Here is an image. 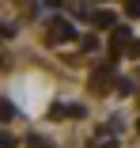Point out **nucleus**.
Wrapping results in <instances>:
<instances>
[{"label":"nucleus","instance_id":"2eb2a0df","mask_svg":"<svg viewBox=\"0 0 140 148\" xmlns=\"http://www.w3.org/2000/svg\"><path fill=\"white\" fill-rule=\"evenodd\" d=\"M0 69H8V53L4 49H0Z\"/></svg>","mask_w":140,"mask_h":148},{"label":"nucleus","instance_id":"4468645a","mask_svg":"<svg viewBox=\"0 0 140 148\" xmlns=\"http://www.w3.org/2000/svg\"><path fill=\"white\" fill-rule=\"evenodd\" d=\"M129 53H133V57H140V42H133V46H129Z\"/></svg>","mask_w":140,"mask_h":148},{"label":"nucleus","instance_id":"423d86ee","mask_svg":"<svg viewBox=\"0 0 140 148\" xmlns=\"http://www.w3.org/2000/svg\"><path fill=\"white\" fill-rule=\"evenodd\" d=\"M53 114H68V118H83L87 110H83L80 103H68V106H53Z\"/></svg>","mask_w":140,"mask_h":148},{"label":"nucleus","instance_id":"20e7f679","mask_svg":"<svg viewBox=\"0 0 140 148\" xmlns=\"http://www.w3.org/2000/svg\"><path fill=\"white\" fill-rule=\"evenodd\" d=\"M125 46H133V42H129V31H125V27H118V31H114V42H110V57H121Z\"/></svg>","mask_w":140,"mask_h":148},{"label":"nucleus","instance_id":"f8f14e48","mask_svg":"<svg viewBox=\"0 0 140 148\" xmlns=\"http://www.w3.org/2000/svg\"><path fill=\"white\" fill-rule=\"evenodd\" d=\"M31 148H53L49 140H42V137H31Z\"/></svg>","mask_w":140,"mask_h":148},{"label":"nucleus","instance_id":"f3484780","mask_svg":"<svg viewBox=\"0 0 140 148\" xmlns=\"http://www.w3.org/2000/svg\"><path fill=\"white\" fill-rule=\"evenodd\" d=\"M136 133H140V118H136Z\"/></svg>","mask_w":140,"mask_h":148},{"label":"nucleus","instance_id":"0eeeda50","mask_svg":"<svg viewBox=\"0 0 140 148\" xmlns=\"http://www.w3.org/2000/svg\"><path fill=\"white\" fill-rule=\"evenodd\" d=\"M133 87H136V80H129V76H118V91H121V95H133Z\"/></svg>","mask_w":140,"mask_h":148},{"label":"nucleus","instance_id":"9b49d317","mask_svg":"<svg viewBox=\"0 0 140 148\" xmlns=\"http://www.w3.org/2000/svg\"><path fill=\"white\" fill-rule=\"evenodd\" d=\"M125 15H133V19L140 15V0H129V4H125Z\"/></svg>","mask_w":140,"mask_h":148},{"label":"nucleus","instance_id":"dca6fc26","mask_svg":"<svg viewBox=\"0 0 140 148\" xmlns=\"http://www.w3.org/2000/svg\"><path fill=\"white\" fill-rule=\"evenodd\" d=\"M49 4H65V0H49Z\"/></svg>","mask_w":140,"mask_h":148},{"label":"nucleus","instance_id":"f257e3e1","mask_svg":"<svg viewBox=\"0 0 140 148\" xmlns=\"http://www.w3.org/2000/svg\"><path fill=\"white\" fill-rule=\"evenodd\" d=\"M76 38H80V34H76V27H72L68 19L57 15V19L46 23V42H49V46H68V42H76Z\"/></svg>","mask_w":140,"mask_h":148},{"label":"nucleus","instance_id":"7ed1b4c3","mask_svg":"<svg viewBox=\"0 0 140 148\" xmlns=\"http://www.w3.org/2000/svg\"><path fill=\"white\" fill-rule=\"evenodd\" d=\"M118 133H121V118H110L106 125H99V129H95L91 148H118Z\"/></svg>","mask_w":140,"mask_h":148},{"label":"nucleus","instance_id":"f03ea898","mask_svg":"<svg viewBox=\"0 0 140 148\" xmlns=\"http://www.w3.org/2000/svg\"><path fill=\"white\" fill-rule=\"evenodd\" d=\"M91 91L95 95H110V91H118V76H114V61H102L95 72H91Z\"/></svg>","mask_w":140,"mask_h":148},{"label":"nucleus","instance_id":"1a4fd4ad","mask_svg":"<svg viewBox=\"0 0 140 148\" xmlns=\"http://www.w3.org/2000/svg\"><path fill=\"white\" fill-rule=\"evenodd\" d=\"M0 148H15V137H12V133H4V129H0Z\"/></svg>","mask_w":140,"mask_h":148},{"label":"nucleus","instance_id":"ddd939ff","mask_svg":"<svg viewBox=\"0 0 140 148\" xmlns=\"http://www.w3.org/2000/svg\"><path fill=\"white\" fill-rule=\"evenodd\" d=\"M12 34H15L12 27H8V23H0V38H12Z\"/></svg>","mask_w":140,"mask_h":148},{"label":"nucleus","instance_id":"9d476101","mask_svg":"<svg viewBox=\"0 0 140 148\" xmlns=\"http://www.w3.org/2000/svg\"><path fill=\"white\" fill-rule=\"evenodd\" d=\"M80 46H83V49H99V38H95V34H87V38H80Z\"/></svg>","mask_w":140,"mask_h":148},{"label":"nucleus","instance_id":"6e6552de","mask_svg":"<svg viewBox=\"0 0 140 148\" xmlns=\"http://www.w3.org/2000/svg\"><path fill=\"white\" fill-rule=\"evenodd\" d=\"M12 114H15V106H12L8 99H0V122H8V118H12Z\"/></svg>","mask_w":140,"mask_h":148},{"label":"nucleus","instance_id":"39448f33","mask_svg":"<svg viewBox=\"0 0 140 148\" xmlns=\"http://www.w3.org/2000/svg\"><path fill=\"white\" fill-rule=\"evenodd\" d=\"M91 23H95V27H114V23H118V15L102 8V12H91Z\"/></svg>","mask_w":140,"mask_h":148}]
</instances>
